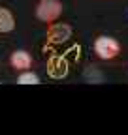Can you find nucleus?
<instances>
[{"label":"nucleus","instance_id":"f257e3e1","mask_svg":"<svg viewBox=\"0 0 128 135\" xmlns=\"http://www.w3.org/2000/svg\"><path fill=\"white\" fill-rule=\"evenodd\" d=\"M94 51H96V55H98L102 60H111V58H115V56L119 55L121 45H119V41L113 40V38L100 36L98 40L94 41Z\"/></svg>","mask_w":128,"mask_h":135},{"label":"nucleus","instance_id":"f03ea898","mask_svg":"<svg viewBox=\"0 0 128 135\" xmlns=\"http://www.w3.org/2000/svg\"><path fill=\"white\" fill-rule=\"evenodd\" d=\"M62 13V4L58 0H42L38 9H36V15L40 21H45V23H51V21H57Z\"/></svg>","mask_w":128,"mask_h":135},{"label":"nucleus","instance_id":"7ed1b4c3","mask_svg":"<svg viewBox=\"0 0 128 135\" xmlns=\"http://www.w3.org/2000/svg\"><path fill=\"white\" fill-rule=\"evenodd\" d=\"M10 64H11V68H15V70L25 71V70H28L32 66V56L26 53V51H15V53H11V56H10Z\"/></svg>","mask_w":128,"mask_h":135},{"label":"nucleus","instance_id":"20e7f679","mask_svg":"<svg viewBox=\"0 0 128 135\" xmlns=\"http://www.w3.org/2000/svg\"><path fill=\"white\" fill-rule=\"evenodd\" d=\"M15 28V19L10 9L0 6V34H8Z\"/></svg>","mask_w":128,"mask_h":135},{"label":"nucleus","instance_id":"39448f33","mask_svg":"<svg viewBox=\"0 0 128 135\" xmlns=\"http://www.w3.org/2000/svg\"><path fill=\"white\" fill-rule=\"evenodd\" d=\"M49 36H51V40H55V41H64V40L70 36V28H68V26H62V25H57V26L51 28Z\"/></svg>","mask_w":128,"mask_h":135},{"label":"nucleus","instance_id":"423d86ee","mask_svg":"<svg viewBox=\"0 0 128 135\" xmlns=\"http://www.w3.org/2000/svg\"><path fill=\"white\" fill-rule=\"evenodd\" d=\"M17 83H19V84H40V77H38L36 73L25 70V71L17 77Z\"/></svg>","mask_w":128,"mask_h":135},{"label":"nucleus","instance_id":"0eeeda50","mask_svg":"<svg viewBox=\"0 0 128 135\" xmlns=\"http://www.w3.org/2000/svg\"><path fill=\"white\" fill-rule=\"evenodd\" d=\"M49 66H51V68H58V66H57V58H53V60L49 62ZM64 68H66V64H62V70H60V71L49 70V73H51L53 77H62V75H64V71H66V70H64Z\"/></svg>","mask_w":128,"mask_h":135}]
</instances>
